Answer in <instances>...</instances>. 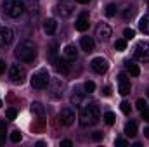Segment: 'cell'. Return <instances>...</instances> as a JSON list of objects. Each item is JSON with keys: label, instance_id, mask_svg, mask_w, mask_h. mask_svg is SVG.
Instances as JSON below:
<instances>
[{"label": "cell", "instance_id": "obj_44", "mask_svg": "<svg viewBox=\"0 0 149 147\" xmlns=\"http://www.w3.org/2000/svg\"><path fill=\"white\" fill-rule=\"evenodd\" d=\"M0 107H2V101H0Z\"/></svg>", "mask_w": 149, "mask_h": 147}, {"label": "cell", "instance_id": "obj_13", "mask_svg": "<svg viewBox=\"0 0 149 147\" xmlns=\"http://www.w3.org/2000/svg\"><path fill=\"white\" fill-rule=\"evenodd\" d=\"M95 37H97V40H101V42H108L109 37H111V28L106 23H101L95 28Z\"/></svg>", "mask_w": 149, "mask_h": 147}, {"label": "cell", "instance_id": "obj_2", "mask_svg": "<svg viewBox=\"0 0 149 147\" xmlns=\"http://www.w3.org/2000/svg\"><path fill=\"white\" fill-rule=\"evenodd\" d=\"M14 54H16V57H17L19 61H23V62H33V61L37 59V47H35L33 42L23 40V42L17 43Z\"/></svg>", "mask_w": 149, "mask_h": 147}, {"label": "cell", "instance_id": "obj_22", "mask_svg": "<svg viewBox=\"0 0 149 147\" xmlns=\"http://www.w3.org/2000/svg\"><path fill=\"white\" fill-rule=\"evenodd\" d=\"M31 112H33V114H37V116H40V118H43V114H45L43 106H42L40 102H33V104H31Z\"/></svg>", "mask_w": 149, "mask_h": 147}, {"label": "cell", "instance_id": "obj_26", "mask_svg": "<svg viewBox=\"0 0 149 147\" xmlns=\"http://www.w3.org/2000/svg\"><path fill=\"white\" fill-rule=\"evenodd\" d=\"M104 12H106V16H108V17L116 16V5H114V3H108V5H106V9H104Z\"/></svg>", "mask_w": 149, "mask_h": 147}, {"label": "cell", "instance_id": "obj_17", "mask_svg": "<svg viewBox=\"0 0 149 147\" xmlns=\"http://www.w3.org/2000/svg\"><path fill=\"white\" fill-rule=\"evenodd\" d=\"M56 30H57V23H56V19L49 17V19L43 21V31H45L47 35H54Z\"/></svg>", "mask_w": 149, "mask_h": 147}, {"label": "cell", "instance_id": "obj_32", "mask_svg": "<svg viewBox=\"0 0 149 147\" xmlns=\"http://www.w3.org/2000/svg\"><path fill=\"white\" fill-rule=\"evenodd\" d=\"M83 88H85V92H88V94H92V92L95 90V83H94V81H85V85H83Z\"/></svg>", "mask_w": 149, "mask_h": 147}, {"label": "cell", "instance_id": "obj_18", "mask_svg": "<svg viewBox=\"0 0 149 147\" xmlns=\"http://www.w3.org/2000/svg\"><path fill=\"white\" fill-rule=\"evenodd\" d=\"M63 57H66L68 61H74V59L78 57V50H76V47H74V45H66L64 50H63Z\"/></svg>", "mask_w": 149, "mask_h": 147}, {"label": "cell", "instance_id": "obj_4", "mask_svg": "<svg viewBox=\"0 0 149 147\" xmlns=\"http://www.w3.org/2000/svg\"><path fill=\"white\" fill-rule=\"evenodd\" d=\"M30 83H31L33 88H37V90H43V88H47V85H50V74H49L47 69H38L37 73L31 76Z\"/></svg>", "mask_w": 149, "mask_h": 147}, {"label": "cell", "instance_id": "obj_46", "mask_svg": "<svg viewBox=\"0 0 149 147\" xmlns=\"http://www.w3.org/2000/svg\"><path fill=\"white\" fill-rule=\"evenodd\" d=\"M148 7H149V0H148Z\"/></svg>", "mask_w": 149, "mask_h": 147}, {"label": "cell", "instance_id": "obj_9", "mask_svg": "<svg viewBox=\"0 0 149 147\" xmlns=\"http://www.w3.org/2000/svg\"><path fill=\"white\" fill-rule=\"evenodd\" d=\"M90 68H92L97 74H104L106 71H108L109 64H108V61H106V59H102V57H95V59H92Z\"/></svg>", "mask_w": 149, "mask_h": 147}, {"label": "cell", "instance_id": "obj_28", "mask_svg": "<svg viewBox=\"0 0 149 147\" xmlns=\"http://www.w3.org/2000/svg\"><path fill=\"white\" fill-rule=\"evenodd\" d=\"M114 121H116V116H114L113 112H106V114H104V123H106V125L111 126V125H114Z\"/></svg>", "mask_w": 149, "mask_h": 147}, {"label": "cell", "instance_id": "obj_43", "mask_svg": "<svg viewBox=\"0 0 149 147\" xmlns=\"http://www.w3.org/2000/svg\"><path fill=\"white\" fill-rule=\"evenodd\" d=\"M144 135L149 139V126H148V128H144Z\"/></svg>", "mask_w": 149, "mask_h": 147}, {"label": "cell", "instance_id": "obj_27", "mask_svg": "<svg viewBox=\"0 0 149 147\" xmlns=\"http://www.w3.org/2000/svg\"><path fill=\"white\" fill-rule=\"evenodd\" d=\"M134 16H135V7H132V5H130V7H127V9H125V12H123V17H125V19H132Z\"/></svg>", "mask_w": 149, "mask_h": 147}, {"label": "cell", "instance_id": "obj_1", "mask_svg": "<svg viewBox=\"0 0 149 147\" xmlns=\"http://www.w3.org/2000/svg\"><path fill=\"white\" fill-rule=\"evenodd\" d=\"M101 119V109L97 106V102H88L85 104L81 111H80V116H78V123L80 126L87 128V126H94L97 121Z\"/></svg>", "mask_w": 149, "mask_h": 147}, {"label": "cell", "instance_id": "obj_39", "mask_svg": "<svg viewBox=\"0 0 149 147\" xmlns=\"http://www.w3.org/2000/svg\"><path fill=\"white\" fill-rule=\"evenodd\" d=\"M102 95H104V97H109V95H111V88H109V87H104V88H102Z\"/></svg>", "mask_w": 149, "mask_h": 147}, {"label": "cell", "instance_id": "obj_33", "mask_svg": "<svg viewBox=\"0 0 149 147\" xmlns=\"http://www.w3.org/2000/svg\"><path fill=\"white\" fill-rule=\"evenodd\" d=\"M81 99H83V97H81L80 94H73V95H71V104L80 106V104H81Z\"/></svg>", "mask_w": 149, "mask_h": 147}, {"label": "cell", "instance_id": "obj_37", "mask_svg": "<svg viewBox=\"0 0 149 147\" xmlns=\"http://www.w3.org/2000/svg\"><path fill=\"white\" fill-rule=\"evenodd\" d=\"M92 139H94L95 142H99V140H102V132H94V135H92Z\"/></svg>", "mask_w": 149, "mask_h": 147}, {"label": "cell", "instance_id": "obj_36", "mask_svg": "<svg viewBox=\"0 0 149 147\" xmlns=\"http://www.w3.org/2000/svg\"><path fill=\"white\" fill-rule=\"evenodd\" d=\"M114 144H116L118 147H127V146H128V142H127L125 139H116V142H114Z\"/></svg>", "mask_w": 149, "mask_h": 147}, {"label": "cell", "instance_id": "obj_8", "mask_svg": "<svg viewBox=\"0 0 149 147\" xmlns=\"http://www.w3.org/2000/svg\"><path fill=\"white\" fill-rule=\"evenodd\" d=\"M56 12H57L61 17H70L74 12V5L71 2H68V0H63L61 3L56 5Z\"/></svg>", "mask_w": 149, "mask_h": 147}, {"label": "cell", "instance_id": "obj_14", "mask_svg": "<svg viewBox=\"0 0 149 147\" xmlns=\"http://www.w3.org/2000/svg\"><path fill=\"white\" fill-rule=\"evenodd\" d=\"M88 14L87 12H81L80 14V17L76 19V23H74V28L78 30V31H85V30H88Z\"/></svg>", "mask_w": 149, "mask_h": 147}, {"label": "cell", "instance_id": "obj_6", "mask_svg": "<svg viewBox=\"0 0 149 147\" xmlns=\"http://www.w3.org/2000/svg\"><path fill=\"white\" fill-rule=\"evenodd\" d=\"M134 57L139 62H149V42H139L134 49Z\"/></svg>", "mask_w": 149, "mask_h": 147}, {"label": "cell", "instance_id": "obj_19", "mask_svg": "<svg viewBox=\"0 0 149 147\" xmlns=\"http://www.w3.org/2000/svg\"><path fill=\"white\" fill-rule=\"evenodd\" d=\"M125 69H127V73L130 74V76H139L141 74L139 66L135 62H132V61H125Z\"/></svg>", "mask_w": 149, "mask_h": 147}, {"label": "cell", "instance_id": "obj_35", "mask_svg": "<svg viewBox=\"0 0 149 147\" xmlns=\"http://www.w3.org/2000/svg\"><path fill=\"white\" fill-rule=\"evenodd\" d=\"M146 106H148V104H146V101H144V99H139V101L135 102V107H137V109H139V111L146 109Z\"/></svg>", "mask_w": 149, "mask_h": 147}, {"label": "cell", "instance_id": "obj_41", "mask_svg": "<svg viewBox=\"0 0 149 147\" xmlns=\"http://www.w3.org/2000/svg\"><path fill=\"white\" fill-rule=\"evenodd\" d=\"M3 71H5V62H3V61L0 59V74L3 73Z\"/></svg>", "mask_w": 149, "mask_h": 147}, {"label": "cell", "instance_id": "obj_40", "mask_svg": "<svg viewBox=\"0 0 149 147\" xmlns=\"http://www.w3.org/2000/svg\"><path fill=\"white\" fill-rule=\"evenodd\" d=\"M61 146H63V147H71V146H73V142H71V140H63V142H61Z\"/></svg>", "mask_w": 149, "mask_h": 147}, {"label": "cell", "instance_id": "obj_10", "mask_svg": "<svg viewBox=\"0 0 149 147\" xmlns=\"http://www.w3.org/2000/svg\"><path fill=\"white\" fill-rule=\"evenodd\" d=\"M118 83H120V87H118V92L121 94V95H128L130 94V90H132V85H130V80H128V76L125 73L118 74Z\"/></svg>", "mask_w": 149, "mask_h": 147}, {"label": "cell", "instance_id": "obj_5", "mask_svg": "<svg viewBox=\"0 0 149 147\" xmlns=\"http://www.w3.org/2000/svg\"><path fill=\"white\" fill-rule=\"evenodd\" d=\"M9 78H10L12 83L21 85V83H24V80H26V69H24L23 66H19V64H12V66L9 68Z\"/></svg>", "mask_w": 149, "mask_h": 147}, {"label": "cell", "instance_id": "obj_30", "mask_svg": "<svg viewBox=\"0 0 149 147\" xmlns=\"http://www.w3.org/2000/svg\"><path fill=\"white\" fill-rule=\"evenodd\" d=\"M123 37H125V40H132V38L135 37V31L132 28H125L123 30Z\"/></svg>", "mask_w": 149, "mask_h": 147}, {"label": "cell", "instance_id": "obj_3", "mask_svg": "<svg viewBox=\"0 0 149 147\" xmlns=\"http://www.w3.org/2000/svg\"><path fill=\"white\" fill-rule=\"evenodd\" d=\"M24 2L23 0H3V3H2V10H3V14L7 16V17H10V19H16V17H19L23 12H24Z\"/></svg>", "mask_w": 149, "mask_h": 147}, {"label": "cell", "instance_id": "obj_12", "mask_svg": "<svg viewBox=\"0 0 149 147\" xmlns=\"http://www.w3.org/2000/svg\"><path fill=\"white\" fill-rule=\"evenodd\" d=\"M14 40V33L10 28H5V26H0V47H7L10 45Z\"/></svg>", "mask_w": 149, "mask_h": 147}, {"label": "cell", "instance_id": "obj_45", "mask_svg": "<svg viewBox=\"0 0 149 147\" xmlns=\"http://www.w3.org/2000/svg\"><path fill=\"white\" fill-rule=\"evenodd\" d=\"M148 97H149V90H148Z\"/></svg>", "mask_w": 149, "mask_h": 147}, {"label": "cell", "instance_id": "obj_7", "mask_svg": "<svg viewBox=\"0 0 149 147\" xmlns=\"http://www.w3.org/2000/svg\"><path fill=\"white\" fill-rule=\"evenodd\" d=\"M59 119H61V123L64 126H71L74 123V119H76V114H74V111L71 107H63L61 112H59Z\"/></svg>", "mask_w": 149, "mask_h": 147}, {"label": "cell", "instance_id": "obj_34", "mask_svg": "<svg viewBox=\"0 0 149 147\" xmlns=\"http://www.w3.org/2000/svg\"><path fill=\"white\" fill-rule=\"evenodd\" d=\"M120 109H121V112H125V114H128V112H130V104H128L127 101H123V102L120 104Z\"/></svg>", "mask_w": 149, "mask_h": 147}, {"label": "cell", "instance_id": "obj_24", "mask_svg": "<svg viewBox=\"0 0 149 147\" xmlns=\"http://www.w3.org/2000/svg\"><path fill=\"white\" fill-rule=\"evenodd\" d=\"M57 59V45L56 43H52V47H50V52H49V61L54 64V61Z\"/></svg>", "mask_w": 149, "mask_h": 147}, {"label": "cell", "instance_id": "obj_11", "mask_svg": "<svg viewBox=\"0 0 149 147\" xmlns=\"http://www.w3.org/2000/svg\"><path fill=\"white\" fill-rule=\"evenodd\" d=\"M64 88H66V83H64L61 78H56V80L52 81V87H50V90H52L50 97H54V99H59V97H63V92H64Z\"/></svg>", "mask_w": 149, "mask_h": 147}, {"label": "cell", "instance_id": "obj_20", "mask_svg": "<svg viewBox=\"0 0 149 147\" xmlns=\"http://www.w3.org/2000/svg\"><path fill=\"white\" fill-rule=\"evenodd\" d=\"M125 135L127 137H135L137 135V123L135 121H128L125 125Z\"/></svg>", "mask_w": 149, "mask_h": 147}, {"label": "cell", "instance_id": "obj_25", "mask_svg": "<svg viewBox=\"0 0 149 147\" xmlns=\"http://www.w3.org/2000/svg\"><path fill=\"white\" fill-rule=\"evenodd\" d=\"M5 133H7V126H5V121L0 119V146L5 142Z\"/></svg>", "mask_w": 149, "mask_h": 147}, {"label": "cell", "instance_id": "obj_23", "mask_svg": "<svg viewBox=\"0 0 149 147\" xmlns=\"http://www.w3.org/2000/svg\"><path fill=\"white\" fill-rule=\"evenodd\" d=\"M114 49H116L118 52H123V50L127 49V40H125V38L116 40V42H114Z\"/></svg>", "mask_w": 149, "mask_h": 147}, {"label": "cell", "instance_id": "obj_15", "mask_svg": "<svg viewBox=\"0 0 149 147\" xmlns=\"http://www.w3.org/2000/svg\"><path fill=\"white\" fill-rule=\"evenodd\" d=\"M68 62H70V61H68L66 57H57V59L54 61V68H56L59 73L66 74L70 71V64H68Z\"/></svg>", "mask_w": 149, "mask_h": 147}, {"label": "cell", "instance_id": "obj_29", "mask_svg": "<svg viewBox=\"0 0 149 147\" xmlns=\"http://www.w3.org/2000/svg\"><path fill=\"white\" fill-rule=\"evenodd\" d=\"M21 133H19V130H14L12 133H10V142H14V144H17V142H21Z\"/></svg>", "mask_w": 149, "mask_h": 147}, {"label": "cell", "instance_id": "obj_21", "mask_svg": "<svg viewBox=\"0 0 149 147\" xmlns=\"http://www.w3.org/2000/svg\"><path fill=\"white\" fill-rule=\"evenodd\" d=\"M139 30H141L142 33L149 35V14H144V16L141 17V21H139Z\"/></svg>", "mask_w": 149, "mask_h": 147}, {"label": "cell", "instance_id": "obj_38", "mask_svg": "<svg viewBox=\"0 0 149 147\" xmlns=\"http://www.w3.org/2000/svg\"><path fill=\"white\" fill-rule=\"evenodd\" d=\"M141 112H142V119H144V121H148V123H149V107H146V109H142Z\"/></svg>", "mask_w": 149, "mask_h": 147}, {"label": "cell", "instance_id": "obj_42", "mask_svg": "<svg viewBox=\"0 0 149 147\" xmlns=\"http://www.w3.org/2000/svg\"><path fill=\"white\" fill-rule=\"evenodd\" d=\"M74 2H78V3H88L90 0H74Z\"/></svg>", "mask_w": 149, "mask_h": 147}, {"label": "cell", "instance_id": "obj_31", "mask_svg": "<svg viewBox=\"0 0 149 147\" xmlns=\"http://www.w3.org/2000/svg\"><path fill=\"white\" fill-rule=\"evenodd\" d=\"M5 116H7V119H16V116H17V111L14 109V107H9V109L5 111Z\"/></svg>", "mask_w": 149, "mask_h": 147}, {"label": "cell", "instance_id": "obj_16", "mask_svg": "<svg viewBox=\"0 0 149 147\" xmlns=\"http://www.w3.org/2000/svg\"><path fill=\"white\" fill-rule=\"evenodd\" d=\"M80 47H81V50H85L87 54H90V52H94L95 43H94V40H92L90 37H81V40H80Z\"/></svg>", "mask_w": 149, "mask_h": 147}]
</instances>
